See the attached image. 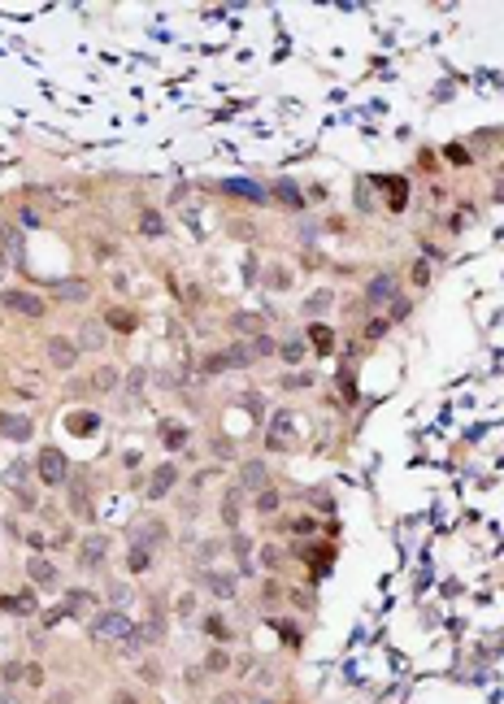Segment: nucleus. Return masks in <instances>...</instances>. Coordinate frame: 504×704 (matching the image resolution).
I'll return each mask as SVG.
<instances>
[{
	"mask_svg": "<svg viewBox=\"0 0 504 704\" xmlns=\"http://www.w3.org/2000/svg\"><path fill=\"white\" fill-rule=\"evenodd\" d=\"M109 704H139V696H135V692H113Z\"/></svg>",
	"mask_w": 504,
	"mask_h": 704,
	"instance_id": "nucleus-47",
	"label": "nucleus"
},
{
	"mask_svg": "<svg viewBox=\"0 0 504 704\" xmlns=\"http://www.w3.org/2000/svg\"><path fill=\"white\" fill-rule=\"evenodd\" d=\"M196 578H200L214 596H222V600H231V596H235V578H231V574H222V569H205V565H200V574H196Z\"/></svg>",
	"mask_w": 504,
	"mask_h": 704,
	"instance_id": "nucleus-9",
	"label": "nucleus"
},
{
	"mask_svg": "<svg viewBox=\"0 0 504 704\" xmlns=\"http://www.w3.org/2000/svg\"><path fill=\"white\" fill-rule=\"evenodd\" d=\"M139 235H166V218H161L157 214V209H144V214H139Z\"/></svg>",
	"mask_w": 504,
	"mask_h": 704,
	"instance_id": "nucleus-23",
	"label": "nucleus"
},
{
	"mask_svg": "<svg viewBox=\"0 0 504 704\" xmlns=\"http://www.w3.org/2000/svg\"><path fill=\"white\" fill-rule=\"evenodd\" d=\"M35 474L48 483V487H57V483H66L70 479V465H66V452L61 448H44L40 452V461H35Z\"/></svg>",
	"mask_w": 504,
	"mask_h": 704,
	"instance_id": "nucleus-3",
	"label": "nucleus"
},
{
	"mask_svg": "<svg viewBox=\"0 0 504 704\" xmlns=\"http://www.w3.org/2000/svg\"><path fill=\"white\" fill-rule=\"evenodd\" d=\"M53 291H57V300H66V304H83V300H92V283H87V278H61Z\"/></svg>",
	"mask_w": 504,
	"mask_h": 704,
	"instance_id": "nucleus-8",
	"label": "nucleus"
},
{
	"mask_svg": "<svg viewBox=\"0 0 504 704\" xmlns=\"http://www.w3.org/2000/svg\"><path fill=\"white\" fill-rule=\"evenodd\" d=\"M239 487H243V491H252V487L266 491V465H261V461H248V465L239 470Z\"/></svg>",
	"mask_w": 504,
	"mask_h": 704,
	"instance_id": "nucleus-16",
	"label": "nucleus"
},
{
	"mask_svg": "<svg viewBox=\"0 0 504 704\" xmlns=\"http://www.w3.org/2000/svg\"><path fill=\"white\" fill-rule=\"evenodd\" d=\"M392 296H396V278H392V274L370 278V291H365V300H370V304H387Z\"/></svg>",
	"mask_w": 504,
	"mask_h": 704,
	"instance_id": "nucleus-14",
	"label": "nucleus"
},
{
	"mask_svg": "<svg viewBox=\"0 0 504 704\" xmlns=\"http://www.w3.org/2000/svg\"><path fill=\"white\" fill-rule=\"evenodd\" d=\"M48 704H70V692H57L53 700H48Z\"/></svg>",
	"mask_w": 504,
	"mask_h": 704,
	"instance_id": "nucleus-53",
	"label": "nucleus"
},
{
	"mask_svg": "<svg viewBox=\"0 0 504 704\" xmlns=\"http://www.w3.org/2000/svg\"><path fill=\"white\" fill-rule=\"evenodd\" d=\"M231 326H235L239 335H252V339L261 335V318H257V314H235V318H231Z\"/></svg>",
	"mask_w": 504,
	"mask_h": 704,
	"instance_id": "nucleus-26",
	"label": "nucleus"
},
{
	"mask_svg": "<svg viewBox=\"0 0 504 704\" xmlns=\"http://www.w3.org/2000/svg\"><path fill=\"white\" fill-rule=\"evenodd\" d=\"M226 665H231V657H226L222 648H214V652H209V657H205V674H222Z\"/></svg>",
	"mask_w": 504,
	"mask_h": 704,
	"instance_id": "nucleus-31",
	"label": "nucleus"
},
{
	"mask_svg": "<svg viewBox=\"0 0 504 704\" xmlns=\"http://www.w3.org/2000/svg\"><path fill=\"white\" fill-rule=\"evenodd\" d=\"M0 678H5L9 687H13V682H22V678H26V665H22V661H5V669H0Z\"/></svg>",
	"mask_w": 504,
	"mask_h": 704,
	"instance_id": "nucleus-34",
	"label": "nucleus"
},
{
	"mask_svg": "<svg viewBox=\"0 0 504 704\" xmlns=\"http://www.w3.org/2000/svg\"><path fill=\"white\" fill-rule=\"evenodd\" d=\"M144 383H148V370L135 366L131 374H126V396H144Z\"/></svg>",
	"mask_w": 504,
	"mask_h": 704,
	"instance_id": "nucleus-29",
	"label": "nucleus"
},
{
	"mask_svg": "<svg viewBox=\"0 0 504 704\" xmlns=\"http://www.w3.org/2000/svg\"><path fill=\"white\" fill-rule=\"evenodd\" d=\"M161 431H166V435H161V439H166V448H183L187 444V427H183V422H161Z\"/></svg>",
	"mask_w": 504,
	"mask_h": 704,
	"instance_id": "nucleus-25",
	"label": "nucleus"
},
{
	"mask_svg": "<svg viewBox=\"0 0 504 704\" xmlns=\"http://www.w3.org/2000/svg\"><path fill=\"white\" fill-rule=\"evenodd\" d=\"M126 569H131V574H148V569H153V552L131 544V552H126Z\"/></svg>",
	"mask_w": 504,
	"mask_h": 704,
	"instance_id": "nucleus-22",
	"label": "nucleus"
},
{
	"mask_svg": "<svg viewBox=\"0 0 504 704\" xmlns=\"http://www.w3.org/2000/svg\"><path fill=\"white\" fill-rule=\"evenodd\" d=\"M131 635V621H126V613H101L92 621V639H126Z\"/></svg>",
	"mask_w": 504,
	"mask_h": 704,
	"instance_id": "nucleus-4",
	"label": "nucleus"
},
{
	"mask_svg": "<svg viewBox=\"0 0 504 704\" xmlns=\"http://www.w3.org/2000/svg\"><path fill=\"white\" fill-rule=\"evenodd\" d=\"M118 383H122V374H118V370H113V366H101V370H96V374H92V387H96V391H101V396H109V391H113V387H118Z\"/></svg>",
	"mask_w": 504,
	"mask_h": 704,
	"instance_id": "nucleus-19",
	"label": "nucleus"
},
{
	"mask_svg": "<svg viewBox=\"0 0 504 704\" xmlns=\"http://www.w3.org/2000/svg\"><path fill=\"white\" fill-rule=\"evenodd\" d=\"M239 513H243V487H231V491H226V500H222V522H226V526H239Z\"/></svg>",
	"mask_w": 504,
	"mask_h": 704,
	"instance_id": "nucleus-15",
	"label": "nucleus"
},
{
	"mask_svg": "<svg viewBox=\"0 0 504 704\" xmlns=\"http://www.w3.org/2000/svg\"><path fill=\"white\" fill-rule=\"evenodd\" d=\"M191 609H196V596H191V592H187V596H178V613H183V617H187Z\"/></svg>",
	"mask_w": 504,
	"mask_h": 704,
	"instance_id": "nucleus-48",
	"label": "nucleus"
},
{
	"mask_svg": "<svg viewBox=\"0 0 504 704\" xmlns=\"http://www.w3.org/2000/svg\"><path fill=\"white\" fill-rule=\"evenodd\" d=\"M279 352H283V361H287V366H296V361H304V339H291V343H283Z\"/></svg>",
	"mask_w": 504,
	"mask_h": 704,
	"instance_id": "nucleus-33",
	"label": "nucleus"
},
{
	"mask_svg": "<svg viewBox=\"0 0 504 704\" xmlns=\"http://www.w3.org/2000/svg\"><path fill=\"white\" fill-rule=\"evenodd\" d=\"M144 648H153V644H148V635H144V626H131V635L122 639V652H126V657H139Z\"/></svg>",
	"mask_w": 504,
	"mask_h": 704,
	"instance_id": "nucleus-24",
	"label": "nucleus"
},
{
	"mask_svg": "<svg viewBox=\"0 0 504 704\" xmlns=\"http://www.w3.org/2000/svg\"><path fill=\"white\" fill-rule=\"evenodd\" d=\"M205 626H209V635H218V639H226V621H222V617H209Z\"/></svg>",
	"mask_w": 504,
	"mask_h": 704,
	"instance_id": "nucleus-46",
	"label": "nucleus"
},
{
	"mask_svg": "<svg viewBox=\"0 0 504 704\" xmlns=\"http://www.w3.org/2000/svg\"><path fill=\"white\" fill-rule=\"evenodd\" d=\"M139 678H144V682H161V665H157V661H144V665H139Z\"/></svg>",
	"mask_w": 504,
	"mask_h": 704,
	"instance_id": "nucleus-42",
	"label": "nucleus"
},
{
	"mask_svg": "<svg viewBox=\"0 0 504 704\" xmlns=\"http://www.w3.org/2000/svg\"><path fill=\"white\" fill-rule=\"evenodd\" d=\"M174 483H178V470H174V465H157L153 483H148V500H166Z\"/></svg>",
	"mask_w": 504,
	"mask_h": 704,
	"instance_id": "nucleus-10",
	"label": "nucleus"
},
{
	"mask_svg": "<svg viewBox=\"0 0 504 704\" xmlns=\"http://www.w3.org/2000/svg\"><path fill=\"white\" fill-rule=\"evenodd\" d=\"M105 552H109V539H105V535H87L83 544H78V565L96 569V565L105 561Z\"/></svg>",
	"mask_w": 504,
	"mask_h": 704,
	"instance_id": "nucleus-7",
	"label": "nucleus"
},
{
	"mask_svg": "<svg viewBox=\"0 0 504 704\" xmlns=\"http://www.w3.org/2000/svg\"><path fill=\"white\" fill-rule=\"evenodd\" d=\"M243 409H248L252 418H266V400L257 396V391H243Z\"/></svg>",
	"mask_w": 504,
	"mask_h": 704,
	"instance_id": "nucleus-35",
	"label": "nucleus"
},
{
	"mask_svg": "<svg viewBox=\"0 0 504 704\" xmlns=\"http://www.w3.org/2000/svg\"><path fill=\"white\" fill-rule=\"evenodd\" d=\"M205 370H209V374H222V370H231V366H226V352H209V357H205Z\"/></svg>",
	"mask_w": 504,
	"mask_h": 704,
	"instance_id": "nucleus-39",
	"label": "nucleus"
},
{
	"mask_svg": "<svg viewBox=\"0 0 504 704\" xmlns=\"http://www.w3.org/2000/svg\"><path fill=\"white\" fill-rule=\"evenodd\" d=\"M214 452H222V456H231L235 448H231V439H214Z\"/></svg>",
	"mask_w": 504,
	"mask_h": 704,
	"instance_id": "nucleus-52",
	"label": "nucleus"
},
{
	"mask_svg": "<svg viewBox=\"0 0 504 704\" xmlns=\"http://www.w3.org/2000/svg\"><path fill=\"white\" fill-rule=\"evenodd\" d=\"M0 704H18V696H9V692H5V696H0Z\"/></svg>",
	"mask_w": 504,
	"mask_h": 704,
	"instance_id": "nucleus-54",
	"label": "nucleus"
},
{
	"mask_svg": "<svg viewBox=\"0 0 504 704\" xmlns=\"http://www.w3.org/2000/svg\"><path fill=\"white\" fill-rule=\"evenodd\" d=\"M214 704H243V696H239V692H222Z\"/></svg>",
	"mask_w": 504,
	"mask_h": 704,
	"instance_id": "nucleus-50",
	"label": "nucleus"
},
{
	"mask_svg": "<svg viewBox=\"0 0 504 704\" xmlns=\"http://www.w3.org/2000/svg\"><path fill=\"white\" fill-rule=\"evenodd\" d=\"M270 352H279V343H274L270 335H257L252 339V357H270Z\"/></svg>",
	"mask_w": 504,
	"mask_h": 704,
	"instance_id": "nucleus-36",
	"label": "nucleus"
},
{
	"mask_svg": "<svg viewBox=\"0 0 504 704\" xmlns=\"http://www.w3.org/2000/svg\"><path fill=\"white\" fill-rule=\"evenodd\" d=\"M0 427H5L9 439H18V444L31 439V431H35V427H31V418H5V413H0Z\"/></svg>",
	"mask_w": 504,
	"mask_h": 704,
	"instance_id": "nucleus-20",
	"label": "nucleus"
},
{
	"mask_svg": "<svg viewBox=\"0 0 504 704\" xmlns=\"http://www.w3.org/2000/svg\"><path fill=\"white\" fill-rule=\"evenodd\" d=\"M113 257H118V248H109L105 239H96V261H113Z\"/></svg>",
	"mask_w": 504,
	"mask_h": 704,
	"instance_id": "nucleus-45",
	"label": "nucleus"
},
{
	"mask_svg": "<svg viewBox=\"0 0 504 704\" xmlns=\"http://www.w3.org/2000/svg\"><path fill=\"white\" fill-rule=\"evenodd\" d=\"M309 343L322 348V352H331V348H335V331H331L327 322H313V326H309Z\"/></svg>",
	"mask_w": 504,
	"mask_h": 704,
	"instance_id": "nucleus-21",
	"label": "nucleus"
},
{
	"mask_svg": "<svg viewBox=\"0 0 504 704\" xmlns=\"http://www.w3.org/2000/svg\"><path fill=\"white\" fill-rule=\"evenodd\" d=\"M105 339H109V331H105V322H78V335H74V343H78V352H101L105 348Z\"/></svg>",
	"mask_w": 504,
	"mask_h": 704,
	"instance_id": "nucleus-6",
	"label": "nucleus"
},
{
	"mask_svg": "<svg viewBox=\"0 0 504 704\" xmlns=\"http://www.w3.org/2000/svg\"><path fill=\"white\" fill-rule=\"evenodd\" d=\"M44 361L53 370H74L78 366V343L66 335H48L44 339Z\"/></svg>",
	"mask_w": 504,
	"mask_h": 704,
	"instance_id": "nucleus-2",
	"label": "nucleus"
},
{
	"mask_svg": "<svg viewBox=\"0 0 504 704\" xmlns=\"http://www.w3.org/2000/svg\"><path fill=\"white\" fill-rule=\"evenodd\" d=\"M26 479V461H13V470H5V483H22Z\"/></svg>",
	"mask_w": 504,
	"mask_h": 704,
	"instance_id": "nucleus-44",
	"label": "nucleus"
},
{
	"mask_svg": "<svg viewBox=\"0 0 504 704\" xmlns=\"http://www.w3.org/2000/svg\"><path fill=\"white\" fill-rule=\"evenodd\" d=\"M18 218H22V226H40V214H35V209H22Z\"/></svg>",
	"mask_w": 504,
	"mask_h": 704,
	"instance_id": "nucleus-51",
	"label": "nucleus"
},
{
	"mask_svg": "<svg viewBox=\"0 0 504 704\" xmlns=\"http://www.w3.org/2000/svg\"><path fill=\"white\" fill-rule=\"evenodd\" d=\"M261 565H266V569H279V565H283V548H274V544H270V548L261 552Z\"/></svg>",
	"mask_w": 504,
	"mask_h": 704,
	"instance_id": "nucleus-40",
	"label": "nucleus"
},
{
	"mask_svg": "<svg viewBox=\"0 0 504 704\" xmlns=\"http://www.w3.org/2000/svg\"><path fill=\"white\" fill-rule=\"evenodd\" d=\"M248 704H270V700H248Z\"/></svg>",
	"mask_w": 504,
	"mask_h": 704,
	"instance_id": "nucleus-56",
	"label": "nucleus"
},
{
	"mask_svg": "<svg viewBox=\"0 0 504 704\" xmlns=\"http://www.w3.org/2000/svg\"><path fill=\"white\" fill-rule=\"evenodd\" d=\"M226 187H231L235 196H252V200H266V191L257 187V183H226Z\"/></svg>",
	"mask_w": 504,
	"mask_h": 704,
	"instance_id": "nucleus-37",
	"label": "nucleus"
},
{
	"mask_svg": "<svg viewBox=\"0 0 504 704\" xmlns=\"http://www.w3.org/2000/svg\"><path fill=\"white\" fill-rule=\"evenodd\" d=\"M413 283H417V287L431 283V266H426V261H417V266H413Z\"/></svg>",
	"mask_w": 504,
	"mask_h": 704,
	"instance_id": "nucleus-43",
	"label": "nucleus"
},
{
	"mask_svg": "<svg viewBox=\"0 0 504 704\" xmlns=\"http://www.w3.org/2000/svg\"><path fill=\"white\" fill-rule=\"evenodd\" d=\"M26 578L31 583H35V587H44V592H57V587H61V574H57V565L53 561H48V556H31V561H26Z\"/></svg>",
	"mask_w": 504,
	"mask_h": 704,
	"instance_id": "nucleus-5",
	"label": "nucleus"
},
{
	"mask_svg": "<svg viewBox=\"0 0 504 704\" xmlns=\"http://www.w3.org/2000/svg\"><path fill=\"white\" fill-rule=\"evenodd\" d=\"M387 326H392V322H383V318H374V322L365 326V339H370V343H374V339H383V335H387Z\"/></svg>",
	"mask_w": 504,
	"mask_h": 704,
	"instance_id": "nucleus-41",
	"label": "nucleus"
},
{
	"mask_svg": "<svg viewBox=\"0 0 504 704\" xmlns=\"http://www.w3.org/2000/svg\"><path fill=\"white\" fill-rule=\"evenodd\" d=\"M0 609L13 617H31L35 613V592H18V596H0Z\"/></svg>",
	"mask_w": 504,
	"mask_h": 704,
	"instance_id": "nucleus-12",
	"label": "nucleus"
},
{
	"mask_svg": "<svg viewBox=\"0 0 504 704\" xmlns=\"http://www.w3.org/2000/svg\"><path fill=\"white\" fill-rule=\"evenodd\" d=\"M0 304L9 309V314H22V318H44V296H35V291H26V287H5L0 291Z\"/></svg>",
	"mask_w": 504,
	"mask_h": 704,
	"instance_id": "nucleus-1",
	"label": "nucleus"
},
{
	"mask_svg": "<svg viewBox=\"0 0 504 704\" xmlns=\"http://www.w3.org/2000/svg\"><path fill=\"white\" fill-rule=\"evenodd\" d=\"M404 187H409L404 178H392V183H387V205L392 209H404Z\"/></svg>",
	"mask_w": 504,
	"mask_h": 704,
	"instance_id": "nucleus-32",
	"label": "nucleus"
},
{
	"mask_svg": "<svg viewBox=\"0 0 504 704\" xmlns=\"http://www.w3.org/2000/svg\"><path fill=\"white\" fill-rule=\"evenodd\" d=\"M161 539H166V522H144V526H135V539H131V544L153 552V548L161 544Z\"/></svg>",
	"mask_w": 504,
	"mask_h": 704,
	"instance_id": "nucleus-11",
	"label": "nucleus"
},
{
	"mask_svg": "<svg viewBox=\"0 0 504 704\" xmlns=\"http://www.w3.org/2000/svg\"><path fill=\"white\" fill-rule=\"evenodd\" d=\"M444 157L452 161V166H469V153L461 148V144H448V148H444Z\"/></svg>",
	"mask_w": 504,
	"mask_h": 704,
	"instance_id": "nucleus-38",
	"label": "nucleus"
},
{
	"mask_svg": "<svg viewBox=\"0 0 504 704\" xmlns=\"http://www.w3.org/2000/svg\"><path fill=\"white\" fill-rule=\"evenodd\" d=\"M283 283H291V274L287 270H270V287H283Z\"/></svg>",
	"mask_w": 504,
	"mask_h": 704,
	"instance_id": "nucleus-49",
	"label": "nucleus"
},
{
	"mask_svg": "<svg viewBox=\"0 0 504 704\" xmlns=\"http://www.w3.org/2000/svg\"><path fill=\"white\" fill-rule=\"evenodd\" d=\"M331 304H335V296H331V291H313V296L304 300V314H309V318H318V314H327Z\"/></svg>",
	"mask_w": 504,
	"mask_h": 704,
	"instance_id": "nucleus-27",
	"label": "nucleus"
},
{
	"mask_svg": "<svg viewBox=\"0 0 504 704\" xmlns=\"http://www.w3.org/2000/svg\"><path fill=\"white\" fill-rule=\"evenodd\" d=\"M257 513H279V491H274V487L257 491Z\"/></svg>",
	"mask_w": 504,
	"mask_h": 704,
	"instance_id": "nucleus-30",
	"label": "nucleus"
},
{
	"mask_svg": "<svg viewBox=\"0 0 504 704\" xmlns=\"http://www.w3.org/2000/svg\"><path fill=\"white\" fill-rule=\"evenodd\" d=\"M252 361H257L252 343H231V348H226V366H231V370H248Z\"/></svg>",
	"mask_w": 504,
	"mask_h": 704,
	"instance_id": "nucleus-17",
	"label": "nucleus"
},
{
	"mask_svg": "<svg viewBox=\"0 0 504 704\" xmlns=\"http://www.w3.org/2000/svg\"><path fill=\"white\" fill-rule=\"evenodd\" d=\"M105 326H113L118 335H131V331H135V314H131V309H109Z\"/></svg>",
	"mask_w": 504,
	"mask_h": 704,
	"instance_id": "nucleus-18",
	"label": "nucleus"
},
{
	"mask_svg": "<svg viewBox=\"0 0 504 704\" xmlns=\"http://www.w3.org/2000/svg\"><path fill=\"white\" fill-rule=\"evenodd\" d=\"M92 609H96V596L92 592H66V617H92Z\"/></svg>",
	"mask_w": 504,
	"mask_h": 704,
	"instance_id": "nucleus-13",
	"label": "nucleus"
},
{
	"mask_svg": "<svg viewBox=\"0 0 504 704\" xmlns=\"http://www.w3.org/2000/svg\"><path fill=\"white\" fill-rule=\"evenodd\" d=\"M496 183H504V166H500V170H496Z\"/></svg>",
	"mask_w": 504,
	"mask_h": 704,
	"instance_id": "nucleus-55",
	"label": "nucleus"
},
{
	"mask_svg": "<svg viewBox=\"0 0 504 704\" xmlns=\"http://www.w3.org/2000/svg\"><path fill=\"white\" fill-rule=\"evenodd\" d=\"M274 196H279L283 205H291V209H300V205H304V200H300V191H296V183H287V178H283V183H274Z\"/></svg>",
	"mask_w": 504,
	"mask_h": 704,
	"instance_id": "nucleus-28",
	"label": "nucleus"
}]
</instances>
